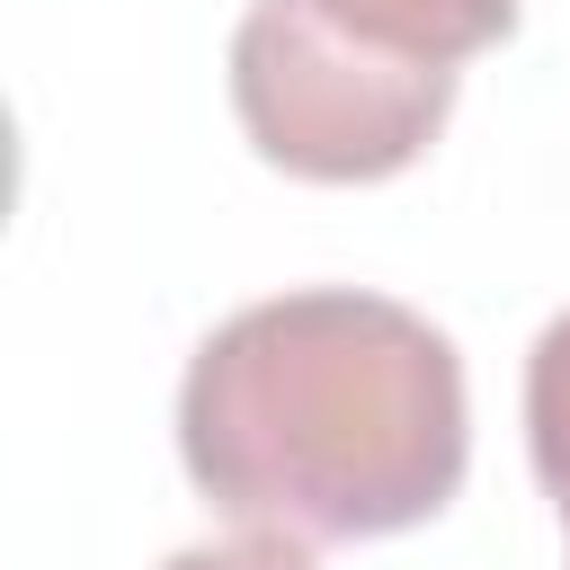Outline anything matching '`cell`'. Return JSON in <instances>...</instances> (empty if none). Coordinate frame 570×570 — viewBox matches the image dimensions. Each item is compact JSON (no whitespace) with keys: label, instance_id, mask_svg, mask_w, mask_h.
<instances>
[{"label":"cell","instance_id":"1","mask_svg":"<svg viewBox=\"0 0 570 570\" xmlns=\"http://www.w3.org/2000/svg\"><path fill=\"white\" fill-rule=\"evenodd\" d=\"M178 463L232 525L258 534H410L463 490L472 463L463 356L392 294H267L187 356Z\"/></svg>","mask_w":570,"mask_h":570},{"label":"cell","instance_id":"5","mask_svg":"<svg viewBox=\"0 0 570 570\" xmlns=\"http://www.w3.org/2000/svg\"><path fill=\"white\" fill-rule=\"evenodd\" d=\"M160 570H321L312 561V543H294V534H232V543H187V552H169Z\"/></svg>","mask_w":570,"mask_h":570},{"label":"cell","instance_id":"4","mask_svg":"<svg viewBox=\"0 0 570 570\" xmlns=\"http://www.w3.org/2000/svg\"><path fill=\"white\" fill-rule=\"evenodd\" d=\"M525 454H534V481H543V499L561 508V534H570V312L525 356Z\"/></svg>","mask_w":570,"mask_h":570},{"label":"cell","instance_id":"3","mask_svg":"<svg viewBox=\"0 0 570 570\" xmlns=\"http://www.w3.org/2000/svg\"><path fill=\"white\" fill-rule=\"evenodd\" d=\"M321 27H338L365 53L392 62H472L517 36V0H303Z\"/></svg>","mask_w":570,"mask_h":570},{"label":"cell","instance_id":"2","mask_svg":"<svg viewBox=\"0 0 570 570\" xmlns=\"http://www.w3.org/2000/svg\"><path fill=\"white\" fill-rule=\"evenodd\" d=\"M232 107L258 160L312 187H374L410 169L445 116L454 71L445 62H392L321 27L303 0H249L232 36Z\"/></svg>","mask_w":570,"mask_h":570}]
</instances>
